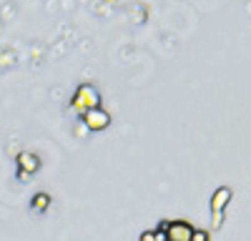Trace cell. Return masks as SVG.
I'll list each match as a JSON object with an SVG mask.
<instances>
[{"instance_id":"5","label":"cell","mask_w":251,"mask_h":241,"mask_svg":"<svg viewBox=\"0 0 251 241\" xmlns=\"http://www.w3.org/2000/svg\"><path fill=\"white\" fill-rule=\"evenodd\" d=\"M228 196H231V191H228V189H221V191H216V196H214V201H211V206H214V214H221V209L226 206Z\"/></svg>"},{"instance_id":"1","label":"cell","mask_w":251,"mask_h":241,"mask_svg":"<svg viewBox=\"0 0 251 241\" xmlns=\"http://www.w3.org/2000/svg\"><path fill=\"white\" fill-rule=\"evenodd\" d=\"M93 108H100V96H98L96 86L83 83V86L75 91V96H73V111L83 116V113H88V111H93Z\"/></svg>"},{"instance_id":"6","label":"cell","mask_w":251,"mask_h":241,"mask_svg":"<svg viewBox=\"0 0 251 241\" xmlns=\"http://www.w3.org/2000/svg\"><path fill=\"white\" fill-rule=\"evenodd\" d=\"M50 206V196L48 193H38L35 198H33V209L35 211H46Z\"/></svg>"},{"instance_id":"2","label":"cell","mask_w":251,"mask_h":241,"mask_svg":"<svg viewBox=\"0 0 251 241\" xmlns=\"http://www.w3.org/2000/svg\"><path fill=\"white\" fill-rule=\"evenodd\" d=\"M83 123H86V128H91V131H103L111 123V113H106L103 108H93L88 113H83Z\"/></svg>"},{"instance_id":"3","label":"cell","mask_w":251,"mask_h":241,"mask_svg":"<svg viewBox=\"0 0 251 241\" xmlns=\"http://www.w3.org/2000/svg\"><path fill=\"white\" fill-rule=\"evenodd\" d=\"M169 241H191V236H194V229L188 226V224H183V221H176V224H169Z\"/></svg>"},{"instance_id":"4","label":"cell","mask_w":251,"mask_h":241,"mask_svg":"<svg viewBox=\"0 0 251 241\" xmlns=\"http://www.w3.org/2000/svg\"><path fill=\"white\" fill-rule=\"evenodd\" d=\"M18 166H20V171L33 173V171H38L40 161H38V156H33V153H20V156H18Z\"/></svg>"},{"instance_id":"7","label":"cell","mask_w":251,"mask_h":241,"mask_svg":"<svg viewBox=\"0 0 251 241\" xmlns=\"http://www.w3.org/2000/svg\"><path fill=\"white\" fill-rule=\"evenodd\" d=\"M191 241H208V234H206V231H194Z\"/></svg>"}]
</instances>
